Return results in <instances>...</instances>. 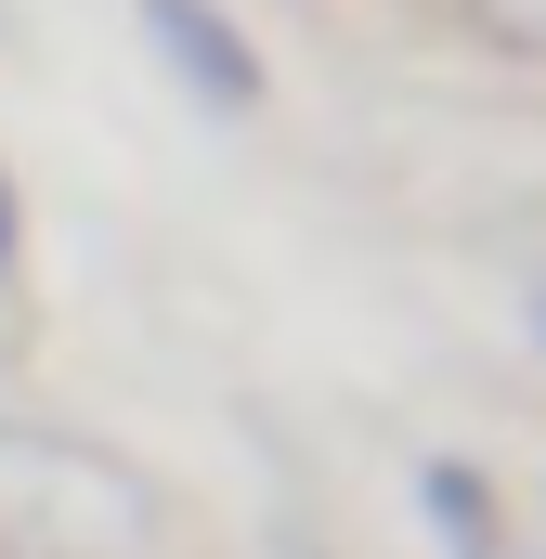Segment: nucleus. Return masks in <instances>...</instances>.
Instances as JSON below:
<instances>
[{
    "label": "nucleus",
    "mask_w": 546,
    "mask_h": 559,
    "mask_svg": "<svg viewBox=\"0 0 546 559\" xmlns=\"http://www.w3.org/2000/svg\"><path fill=\"white\" fill-rule=\"evenodd\" d=\"M143 26L169 39V66H195V92H209V105H248V92H261V66L235 52V26H222L209 0H143Z\"/></svg>",
    "instance_id": "nucleus-2"
},
{
    "label": "nucleus",
    "mask_w": 546,
    "mask_h": 559,
    "mask_svg": "<svg viewBox=\"0 0 546 559\" xmlns=\"http://www.w3.org/2000/svg\"><path fill=\"white\" fill-rule=\"evenodd\" d=\"M468 26L508 39V52H546V0H468Z\"/></svg>",
    "instance_id": "nucleus-3"
},
{
    "label": "nucleus",
    "mask_w": 546,
    "mask_h": 559,
    "mask_svg": "<svg viewBox=\"0 0 546 559\" xmlns=\"http://www.w3.org/2000/svg\"><path fill=\"white\" fill-rule=\"evenodd\" d=\"M482 559H508V547H482Z\"/></svg>",
    "instance_id": "nucleus-4"
},
{
    "label": "nucleus",
    "mask_w": 546,
    "mask_h": 559,
    "mask_svg": "<svg viewBox=\"0 0 546 559\" xmlns=\"http://www.w3.org/2000/svg\"><path fill=\"white\" fill-rule=\"evenodd\" d=\"M169 508L131 455L66 429H0V559H156Z\"/></svg>",
    "instance_id": "nucleus-1"
}]
</instances>
